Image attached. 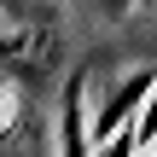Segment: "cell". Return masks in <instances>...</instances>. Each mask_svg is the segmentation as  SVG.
<instances>
[{
    "mask_svg": "<svg viewBox=\"0 0 157 157\" xmlns=\"http://www.w3.org/2000/svg\"><path fill=\"white\" fill-rule=\"evenodd\" d=\"M134 140H140V146H151V140H157V87H151V99H146V117H140Z\"/></svg>",
    "mask_w": 157,
    "mask_h": 157,
    "instance_id": "cell-2",
    "label": "cell"
},
{
    "mask_svg": "<svg viewBox=\"0 0 157 157\" xmlns=\"http://www.w3.org/2000/svg\"><path fill=\"white\" fill-rule=\"evenodd\" d=\"M82 105H87V87L76 82L70 99H64V157H87V122H82Z\"/></svg>",
    "mask_w": 157,
    "mask_h": 157,
    "instance_id": "cell-1",
    "label": "cell"
},
{
    "mask_svg": "<svg viewBox=\"0 0 157 157\" xmlns=\"http://www.w3.org/2000/svg\"><path fill=\"white\" fill-rule=\"evenodd\" d=\"M17 35H23V29H17V23H12V17H6V6H0V58H12V52H17V47H23V41H17Z\"/></svg>",
    "mask_w": 157,
    "mask_h": 157,
    "instance_id": "cell-3",
    "label": "cell"
}]
</instances>
